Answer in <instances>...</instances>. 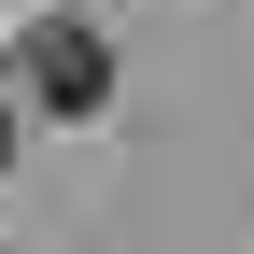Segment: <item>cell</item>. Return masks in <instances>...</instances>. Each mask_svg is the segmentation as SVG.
I'll use <instances>...</instances> for the list:
<instances>
[{"instance_id": "2", "label": "cell", "mask_w": 254, "mask_h": 254, "mask_svg": "<svg viewBox=\"0 0 254 254\" xmlns=\"http://www.w3.org/2000/svg\"><path fill=\"white\" fill-rule=\"evenodd\" d=\"M14 127H28V99H14V71H0V170H14Z\"/></svg>"}, {"instance_id": "1", "label": "cell", "mask_w": 254, "mask_h": 254, "mask_svg": "<svg viewBox=\"0 0 254 254\" xmlns=\"http://www.w3.org/2000/svg\"><path fill=\"white\" fill-rule=\"evenodd\" d=\"M14 99H43V113H99V99H113V57H99V28L43 14V28L14 43Z\"/></svg>"}]
</instances>
